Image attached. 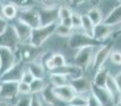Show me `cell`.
I'll list each match as a JSON object with an SVG mask.
<instances>
[{"mask_svg":"<svg viewBox=\"0 0 121 106\" xmlns=\"http://www.w3.org/2000/svg\"><path fill=\"white\" fill-rule=\"evenodd\" d=\"M57 23H52V25H40V27L33 29L32 30L31 39H30V45L37 49L39 47H42L44 45V42H46L48 40V38L54 34Z\"/></svg>","mask_w":121,"mask_h":106,"instance_id":"6da1fadb","label":"cell"},{"mask_svg":"<svg viewBox=\"0 0 121 106\" xmlns=\"http://www.w3.org/2000/svg\"><path fill=\"white\" fill-rule=\"evenodd\" d=\"M103 42L95 39L94 37L86 35L85 33H72L69 36L68 46L69 48L80 50V49L86 48V47H96L102 46Z\"/></svg>","mask_w":121,"mask_h":106,"instance_id":"7a4b0ae2","label":"cell"},{"mask_svg":"<svg viewBox=\"0 0 121 106\" xmlns=\"http://www.w3.org/2000/svg\"><path fill=\"white\" fill-rule=\"evenodd\" d=\"M19 39L15 32L14 28L11 23L6 27V29L0 34V48H6L16 52L19 48Z\"/></svg>","mask_w":121,"mask_h":106,"instance_id":"3957f363","label":"cell"},{"mask_svg":"<svg viewBox=\"0 0 121 106\" xmlns=\"http://www.w3.org/2000/svg\"><path fill=\"white\" fill-rule=\"evenodd\" d=\"M19 82L1 81L0 82V100L16 101L18 99Z\"/></svg>","mask_w":121,"mask_h":106,"instance_id":"277c9868","label":"cell"},{"mask_svg":"<svg viewBox=\"0 0 121 106\" xmlns=\"http://www.w3.org/2000/svg\"><path fill=\"white\" fill-rule=\"evenodd\" d=\"M27 69V64L23 62H18L14 64L11 68L0 74V81L10 82H20L23 71Z\"/></svg>","mask_w":121,"mask_h":106,"instance_id":"5b68a950","label":"cell"},{"mask_svg":"<svg viewBox=\"0 0 121 106\" xmlns=\"http://www.w3.org/2000/svg\"><path fill=\"white\" fill-rule=\"evenodd\" d=\"M94 47L80 49L74 56V65L81 69L88 68L94 62Z\"/></svg>","mask_w":121,"mask_h":106,"instance_id":"8992f818","label":"cell"},{"mask_svg":"<svg viewBox=\"0 0 121 106\" xmlns=\"http://www.w3.org/2000/svg\"><path fill=\"white\" fill-rule=\"evenodd\" d=\"M17 19H19L20 21L27 23L29 27H31L32 29L40 27V18H39V13L34 8H30V10H20L18 11L17 14Z\"/></svg>","mask_w":121,"mask_h":106,"instance_id":"52a82bcc","label":"cell"},{"mask_svg":"<svg viewBox=\"0 0 121 106\" xmlns=\"http://www.w3.org/2000/svg\"><path fill=\"white\" fill-rule=\"evenodd\" d=\"M14 28L15 32L17 34V37L19 39L20 45H28L30 44V39H31L32 35V28L29 27L27 23L20 21L19 19H14V22L11 23Z\"/></svg>","mask_w":121,"mask_h":106,"instance_id":"ba28073f","label":"cell"},{"mask_svg":"<svg viewBox=\"0 0 121 106\" xmlns=\"http://www.w3.org/2000/svg\"><path fill=\"white\" fill-rule=\"evenodd\" d=\"M91 94H94L98 101L100 102L101 106H115L116 102L114 100L111 92L105 87H98V86L91 84Z\"/></svg>","mask_w":121,"mask_h":106,"instance_id":"9c48e42d","label":"cell"},{"mask_svg":"<svg viewBox=\"0 0 121 106\" xmlns=\"http://www.w3.org/2000/svg\"><path fill=\"white\" fill-rule=\"evenodd\" d=\"M0 62H1V71H0V74H1L20 60L16 52L6 48H0Z\"/></svg>","mask_w":121,"mask_h":106,"instance_id":"30bf717a","label":"cell"},{"mask_svg":"<svg viewBox=\"0 0 121 106\" xmlns=\"http://www.w3.org/2000/svg\"><path fill=\"white\" fill-rule=\"evenodd\" d=\"M40 18V25H48L57 23L59 18V8H44L38 10Z\"/></svg>","mask_w":121,"mask_h":106,"instance_id":"8fae6325","label":"cell"},{"mask_svg":"<svg viewBox=\"0 0 121 106\" xmlns=\"http://www.w3.org/2000/svg\"><path fill=\"white\" fill-rule=\"evenodd\" d=\"M112 47H113V42H108L107 45H104L98 52L95 54L92 65H94V69L96 71H99L100 69L103 68V65H104L105 60L111 55Z\"/></svg>","mask_w":121,"mask_h":106,"instance_id":"7c38bea8","label":"cell"},{"mask_svg":"<svg viewBox=\"0 0 121 106\" xmlns=\"http://www.w3.org/2000/svg\"><path fill=\"white\" fill-rule=\"evenodd\" d=\"M53 92L60 102L64 103H69L73 99V97L77 94V92L74 91V89L70 84L59 86V87H53Z\"/></svg>","mask_w":121,"mask_h":106,"instance_id":"4fadbf2b","label":"cell"},{"mask_svg":"<svg viewBox=\"0 0 121 106\" xmlns=\"http://www.w3.org/2000/svg\"><path fill=\"white\" fill-rule=\"evenodd\" d=\"M69 84L72 86V88L78 94H84L91 90V83H89L88 80L83 76L71 79Z\"/></svg>","mask_w":121,"mask_h":106,"instance_id":"5bb4252c","label":"cell"},{"mask_svg":"<svg viewBox=\"0 0 121 106\" xmlns=\"http://www.w3.org/2000/svg\"><path fill=\"white\" fill-rule=\"evenodd\" d=\"M112 34H113V29H112V27L105 25L104 22H101V23H99V25H95V31H94L95 39L103 42V40L108 38Z\"/></svg>","mask_w":121,"mask_h":106,"instance_id":"9a60e30c","label":"cell"},{"mask_svg":"<svg viewBox=\"0 0 121 106\" xmlns=\"http://www.w3.org/2000/svg\"><path fill=\"white\" fill-rule=\"evenodd\" d=\"M40 98L43 99V101L45 102V104L50 105V106H59L60 101L56 98V96L53 92V86L51 85H47V87L39 93Z\"/></svg>","mask_w":121,"mask_h":106,"instance_id":"2e32d148","label":"cell"},{"mask_svg":"<svg viewBox=\"0 0 121 106\" xmlns=\"http://www.w3.org/2000/svg\"><path fill=\"white\" fill-rule=\"evenodd\" d=\"M27 69L32 73L35 79H45L46 76V69L42 62H38L37 59L30 62L27 64Z\"/></svg>","mask_w":121,"mask_h":106,"instance_id":"e0dca14e","label":"cell"},{"mask_svg":"<svg viewBox=\"0 0 121 106\" xmlns=\"http://www.w3.org/2000/svg\"><path fill=\"white\" fill-rule=\"evenodd\" d=\"M102 22H104L109 27H114L121 22V3L107 14V16L103 19Z\"/></svg>","mask_w":121,"mask_h":106,"instance_id":"ac0fdd59","label":"cell"},{"mask_svg":"<svg viewBox=\"0 0 121 106\" xmlns=\"http://www.w3.org/2000/svg\"><path fill=\"white\" fill-rule=\"evenodd\" d=\"M105 88L111 92V94L113 96L114 100H115V102H116V105H118V102H119L120 97H121V90L119 89V87H118L114 76H112L111 74H109L108 79H107V81H106Z\"/></svg>","mask_w":121,"mask_h":106,"instance_id":"d6986e66","label":"cell"},{"mask_svg":"<svg viewBox=\"0 0 121 106\" xmlns=\"http://www.w3.org/2000/svg\"><path fill=\"white\" fill-rule=\"evenodd\" d=\"M17 14H18V8L14 5V4L8 2L4 4L2 8V17L6 20H14L17 18Z\"/></svg>","mask_w":121,"mask_h":106,"instance_id":"ffe728a7","label":"cell"},{"mask_svg":"<svg viewBox=\"0 0 121 106\" xmlns=\"http://www.w3.org/2000/svg\"><path fill=\"white\" fill-rule=\"evenodd\" d=\"M109 76V71L105 68L100 69L99 71L96 72V76L94 79V82L92 84L98 87H105V84H106V81Z\"/></svg>","mask_w":121,"mask_h":106,"instance_id":"44dd1931","label":"cell"},{"mask_svg":"<svg viewBox=\"0 0 121 106\" xmlns=\"http://www.w3.org/2000/svg\"><path fill=\"white\" fill-rule=\"evenodd\" d=\"M70 83V79L68 76L60 73H50V84L53 87L67 85Z\"/></svg>","mask_w":121,"mask_h":106,"instance_id":"7402d4cb","label":"cell"},{"mask_svg":"<svg viewBox=\"0 0 121 106\" xmlns=\"http://www.w3.org/2000/svg\"><path fill=\"white\" fill-rule=\"evenodd\" d=\"M9 2L14 4L18 8V11L34 8L36 6V3H37L36 0H9Z\"/></svg>","mask_w":121,"mask_h":106,"instance_id":"603a6c76","label":"cell"},{"mask_svg":"<svg viewBox=\"0 0 121 106\" xmlns=\"http://www.w3.org/2000/svg\"><path fill=\"white\" fill-rule=\"evenodd\" d=\"M82 29H83L84 33L86 35L94 37V31H95V25L92 23V21L89 19V17L87 16V14L82 15Z\"/></svg>","mask_w":121,"mask_h":106,"instance_id":"cb8c5ba5","label":"cell"},{"mask_svg":"<svg viewBox=\"0 0 121 106\" xmlns=\"http://www.w3.org/2000/svg\"><path fill=\"white\" fill-rule=\"evenodd\" d=\"M46 87H47V84H46V82H45V79H34L33 81H32V83L30 84L31 94L40 93Z\"/></svg>","mask_w":121,"mask_h":106,"instance_id":"d4e9b609","label":"cell"},{"mask_svg":"<svg viewBox=\"0 0 121 106\" xmlns=\"http://www.w3.org/2000/svg\"><path fill=\"white\" fill-rule=\"evenodd\" d=\"M87 16L89 17V19L92 21V23H94L95 25H99V23H101L103 21L102 13H101V11L99 10L97 6H94V8H91L88 11Z\"/></svg>","mask_w":121,"mask_h":106,"instance_id":"484cf974","label":"cell"},{"mask_svg":"<svg viewBox=\"0 0 121 106\" xmlns=\"http://www.w3.org/2000/svg\"><path fill=\"white\" fill-rule=\"evenodd\" d=\"M54 34H56L57 36H60V37H69V36L72 34V29L66 27V25H62V23L60 22L56 25Z\"/></svg>","mask_w":121,"mask_h":106,"instance_id":"4316f807","label":"cell"},{"mask_svg":"<svg viewBox=\"0 0 121 106\" xmlns=\"http://www.w3.org/2000/svg\"><path fill=\"white\" fill-rule=\"evenodd\" d=\"M88 99L87 97L83 96V94H75L73 99L68 103V105H73V106H87Z\"/></svg>","mask_w":121,"mask_h":106,"instance_id":"83f0119b","label":"cell"},{"mask_svg":"<svg viewBox=\"0 0 121 106\" xmlns=\"http://www.w3.org/2000/svg\"><path fill=\"white\" fill-rule=\"evenodd\" d=\"M72 11L69 6H66V5H60L59 6V18H60V21L63 20V19H66V18H69L71 17L72 15Z\"/></svg>","mask_w":121,"mask_h":106,"instance_id":"f1b7e54d","label":"cell"},{"mask_svg":"<svg viewBox=\"0 0 121 106\" xmlns=\"http://www.w3.org/2000/svg\"><path fill=\"white\" fill-rule=\"evenodd\" d=\"M51 58H52L53 63H54V66L55 69L56 68H60V67L65 66L66 65V59H65L64 55L60 53H55L51 55Z\"/></svg>","mask_w":121,"mask_h":106,"instance_id":"f546056e","label":"cell"},{"mask_svg":"<svg viewBox=\"0 0 121 106\" xmlns=\"http://www.w3.org/2000/svg\"><path fill=\"white\" fill-rule=\"evenodd\" d=\"M18 94L19 96H31V88L30 85L23 82L18 83Z\"/></svg>","mask_w":121,"mask_h":106,"instance_id":"4dcf8cb0","label":"cell"},{"mask_svg":"<svg viewBox=\"0 0 121 106\" xmlns=\"http://www.w3.org/2000/svg\"><path fill=\"white\" fill-rule=\"evenodd\" d=\"M45 102L40 98L39 93H34L30 96V106H44Z\"/></svg>","mask_w":121,"mask_h":106,"instance_id":"1f68e13d","label":"cell"},{"mask_svg":"<svg viewBox=\"0 0 121 106\" xmlns=\"http://www.w3.org/2000/svg\"><path fill=\"white\" fill-rule=\"evenodd\" d=\"M71 21H72V29H79L82 27V15L78 13H72L71 15Z\"/></svg>","mask_w":121,"mask_h":106,"instance_id":"d6a6232c","label":"cell"},{"mask_svg":"<svg viewBox=\"0 0 121 106\" xmlns=\"http://www.w3.org/2000/svg\"><path fill=\"white\" fill-rule=\"evenodd\" d=\"M13 106H30V96H19Z\"/></svg>","mask_w":121,"mask_h":106,"instance_id":"836d02e7","label":"cell"},{"mask_svg":"<svg viewBox=\"0 0 121 106\" xmlns=\"http://www.w3.org/2000/svg\"><path fill=\"white\" fill-rule=\"evenodd\" d=\"M34 79H35V77L32 75V73L30 72L28 69H26V70L23 71V73H22V76H21L20 82H23V83H27V84H29L30 85Z\"/></svg>","mask_w":121,"mask_h":106,"instance_id":"e575fe53","label":"cell"},{"mask_svg":"<svg viewBox=\"0 0 121 106\" xmlns=\"http://www.w3.org/2000/svg\"><path fill=\"white\" fill-rule=\"evenodd\" d=\"M44 8H59V0H40Z\"/></svg>","mask_w":121,"mask_h":106,"instance_id":"d590c367","label":"cell"},{"mask_svg":"<svg viewBox=\"0 0 121 106\" xmlns=\"http://www.w3.org/2000/svg\"><path fill=\"white\" fill-rule=\"evenodd\" d=\"M109 56H111V59L114 64L121 65V52L120 51H112Z\"/></svg>","mask_w":121,"mask_h":106,"instance_id":"8d00e7d4","label":"cell"},{"mask_svg":"<svg viewBox=\"0 0 121 106\" xmlns=\"http://www.w3.org/2000/svg\"><path fill=\"white\" fill-rule=\"evenodd\" d=\"M88 102H87V106H101L100 102L98 101V99L94 96V94L90 93L89 96L87 97Z\"/></svg>","mask_w":121,"mask_h":106,"instance_id":"74e56055","label":"cell"},{"mask_svg":"<svg viewBox=\"0 0 121 106\" xmlns=\"http://www.w3.org/2000/svg\"><path fill=\"white\" fill-rule=\"evenodd\" d=\"M8 25H9V21L6 19H4L2 16H0V34L6 29Z\"/></svg>","mask_w":121,"mask_h":106,"instance_id":"f35d334b","label":"cell"},{"mask_svg":"<svg viewBox=\"0 0 121 106\" xmlns=\"http://www.w3.org/2000/svg\"><path fill=\"white\" fill-rule=\"evenodd\" d=\"M60 23H62V25H66V27L71 28V29H72V21H71V17L60 20Z\"/></svg>","mask_w":121,"mask_h":106,"instance_id":"ab89813d","label":"cell"},{"mask_svg":"<svg viewBox=\"0 0 121 106\" xmlns=\"http://www.w3.org/2000/svg\"><path fill=\"white\" fill-rule=\"evenodd\" d=\"M15 101H9V100H0V106H13Z\"/></svg>","mask_w":121,"mask_h":106,"instance_id":"60d3db41","label":"cell"},{"mask_svg":"<svg viewBox=\"0 0 121 106\" xmlns=\"http://www.w3.org/2000/svg\"><path fill=\"white\" fill-rule=\"evenodd\" d=\"M114 79H115V81H116V83H117V85H118V87H119V89L121 90V72L118 73V74L116 75Z\"/></svg>","mask_w":121,"mask_h":106,"instance_id":"b9f144b4","label":"cell"},{"mask_svg":"<svg viewBox=\"0 0 121 106\" xmlns=\"http://www.w3.org/2000/svg\"><path fill=\"white\" fill-rule=\"evenodd\" d=\"M85 1H86V0H70V4H71V5L77 6V5H80V4L84 3Z\"/></svg>","mask_w":121,"mask_h":106,"instance_id":"7bdbcfd3","label":"cell"},{"mask_svg":"<svg viewBox=\"0 0 121 106\" xmlns=\"http://www.w3.org/2000/svg\"><path fill=\"white\" fill-rule=\"evenodd\" d=\"M2 8H3V5L0 3V16H2Z\"/></svg>","mask_w":121,"mask_h":106,"instance_id":"ee69618b","label":"cell"},{"mask_svg":"<svg viewBox=\"0 0 121 106\" xmlns=\"http://www.w3.org/2000/svg\"><path fill=\"white\" fill-rule=\"evenodd\" d=\"M91 1H92V2H94V3H95V4H98V3H99V2H100V1H101V0H91Z\"/></svg>","mask_w":121,"mask_h":106,"instance_id":"f6af8a7d","label":"cell"},{"mask_svg":"<svg viewBox=\"0 0 121 106\" xmlns=\"http://www.w3.org/2000/svg\"><path fill=\"white\" fill-rule=\"evenodd\" d=\"M116 35H121V28H120L119 30H118L117 32H116Z\"/></svg>","mask_w":121,"mask_h":106,"instance_id":"bcb514c9","label":"cell"},{"mask_svg":"<svg viewBox=\"0 0 121 106\" xmlns=\"http://www.w3.org/2000/svg\"><path fill=\"white\" fill-rule=\"evenodd\" d=\"M64 2H66V3H70V0H63Z\"/></svg>","mask_w":121,"mask_h":106,"instance_id":"7dc6e473","label":"cell"},{"mask_svg":"<svg viewBox=\"0 0 121 106\" xmlns=\"http://www.w3.org/2000/svg\"><path fill=\"white\" fill-rule=\"evenodd\" d=\"M118 105L121 106V97H120V100H119V102H118Z\"/></svg>","mask_w":121,"mask_h":106,"instance_id":"c3c4849f","label":"cell"},{"mask_svg":"<svg viewBox=\"0 0 121 106\" xmlns=\"http://www.w3.org/2000/svg\"><path fill=\"white\" fill-rule=\"evenodd\" d=\"M0 71H1V62H0Z\"/></svg>","mask_w":121,"mask_h":106,"instance_id":"681fc988","label":"cell"},{"mask_svg":"<svg viewBox=\"0 0 121 106\" xmlns=\"http://www.w3.org/2000/svg\"><path fill=\"white\" fill-rule=\"evenodd\" d=\"M36 1H37V2H39V1H40V0H36Z\"/></svg>","mask_w":121,"mask_h":106,"instance_id":"f907efd6","label":"cell"},{"mask_svg":"<svg viewBox=\"0 0 121 106\" xmlns=\"http://www.w3.org/2000/svg\"><path fill=\"white\" fill-rule=\"evenodd\" d=\"M118 1H119V2H120V3H121V0H118Z\"/></svg>","mask_w":121,"mask_h":106,"instance_id":"816d5d0a","label":"cell"},{"mask_svg":"<svg viewBox=\"0 0 121 106\" xmlns=\"http://www.w3.org/2000/svg\"><path fill=\"white\" fill-rule=\"evenodd\" d=\"M68 106H73V105H68Z\"/></svg>","mask_w":121,"mask_h":106,"instance_id":"f5cc1de1","label":"cell"},{"mask_svg":"<svg viewBox=\"0 0 121 106\" xmlns=\"http://www.w3.org/2000/svg\"><path fill=\"white\" fill-rule=\"evenodd\" d=\"M115 106H119V105H115Z\"/></svg>","mask_w":121,"mask_h":106,"instance_id":"db71d44e","label":"cell"},{"mask_svg":"<svg viewBox=\"0 0 121 106\" xmlns=\"http://www.w3.org/2000/svg\"><path fill=\"white\" fill-rule=\"evenodd\" d=\"M0 82H1V81H0Z\"/></svg>","mask_w":121,"mask_h":106,"instance_id":"11a10c76","label":"cell"}]
</instances>
